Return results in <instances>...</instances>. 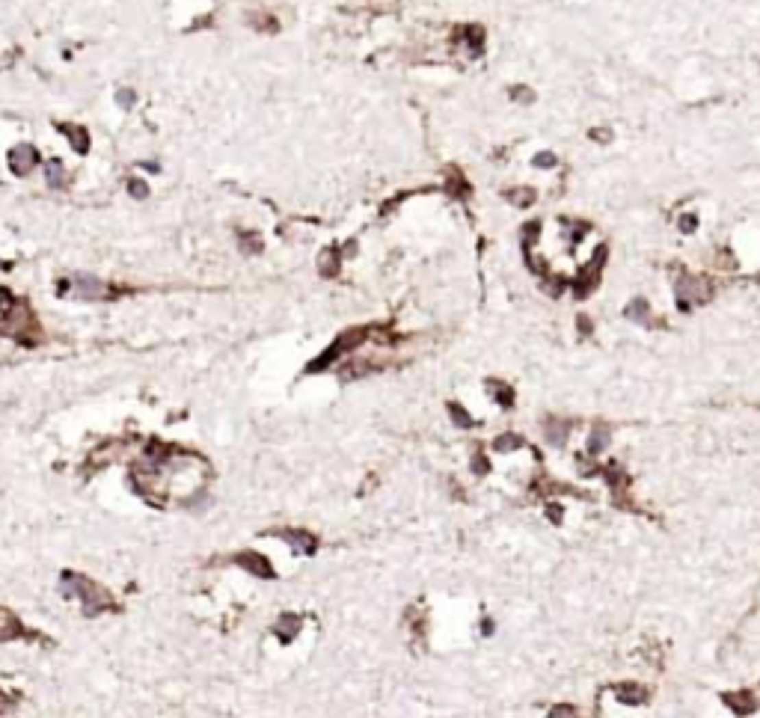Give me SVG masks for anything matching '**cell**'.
Wrapping results in <instances>:
<instances>
[{"label": "cell", "instance_id": "1", "mask_svg": "<svg viewBox=\"0 0 760 718\" xmlns=\"http://www.w3.org/2000/svg\"><path fill=\"white\" fill-rule=\"evenodd\" d=\"M62 594L80 599L86 615H95V612H101V608L113 606L110 594H107L101 585H95V582L86 579V576H75V573H66V576H62Z\"/></svg>", "mask_w": 760, "mask_h": 718}, {"label": "cell", "instance_id": "7", "mask_svg": "<svg viewBox=\"0 0 760 718\" xmlns=\"http://www.w3.org/2000/svg\"><path fill=\"white\" fill-rule=\"evenodd\" d=\"M24 626L18 623V617L9 608H0V641H12L15 635H21Z\"/></svg>", "mask_w": 760, "mask_h": 718}, {"label": "cell", "instance_id": "10", "mask_svg": "<svg viewBox=\"0 0 760 718\" xmlns=\"http://www.w3.org/2000/svg\"><path fill=\"white\" fill-rule=\"evenodd\" d=\"M128 193L134 196V199H146V196H149V184L140 182V178H131V182H128Z\"/></svg>", "mask_w": 760, "mask_h": 718}, {"label": "cell", "instance_id": "13", "mask_svg": "<svg viewBox=\"0 0 760 718\" xmlns=\"http://www.w3.org/2000/svg\"><path fill=\"white\" fill-rule=\"evenodd\" d=\"M116 101H119L122 107H134L137 95H134V89H119V92H116Z\"/></svg>", "mask_w": 760, "mask_h": 718}, {"label": "cell", "instance_id": "6", "mask_svg": "<svg viewBox=\"0 0 760 718\" xmlns=\"http://www.w3.org/2000/svg\"><path fill=\"white\" fill-rule=\"evenodd\" d=\"M247 24L253 27V30H265V33H276V30H280V21H276L271 12H265V9H249V12H247Z\"/></svg>", "mask_w": 760, "mask_h": 718}, {"label": "cell", "instance_id": "15", "mask_svg": "<svg viewBox=\"0 0 760 718\" xmlns=\"http://www.w3.org/2000/svg\"><path fill=\"white\" fill-rule=\"evenodd\" d=\"M645 312H648L645 303L639 300V303H633V309H627V315H633V318H645Z\"/></svg>", "mask_w": 760, "mask_h": 718}, {"label": "cell", "instance_id": "8", "mask_svg": "<svg viewBox=\"0 0 760 718\" xmlns=\"http://www.w3.org/2000/svg\"><path fill=\"white\" fill-rule=\"evenodd\" d=\"M238 561H241V564H249V570H253V573H262V576H271V570H267V561H265V558H258V555H253V552L238 555Z\"/></svg>", "mask_w": 760, "mask_h": 718}, {"label": "cell", "instance_id": "9", "mask_svg": "<svg viewBox=\"0 0 760 718\" xmlns=\"http://www.w3.org/2000/svg\"><path fill=\"white\" fill-rule=\"evenodd\" d=\"M297 626H300V621H297V617H282V621H280V623H276V632H280V635H282V639H285V641H289V639H291V635H294V632H297Z\"/></svg>", "mask_w": 760, "mask_h": 718}, {"label": "cell", "instance_id": "12", "mask_svg": "<svg viewBox=\"0 0 760 718\" xmlns=\"http://www.w3.org/2000/svg\"><path fill=\"white\" fill-rule=\"evenodd\" d=\"M728 704H734V706H737V713H752V706H755V704H752V697H748V695H743V697H734V695H731V697H728Z\"/></svg>", "mask_w": 760, "mask_h": 718}, {"label": "cell", "instance_id": "2", "mask_svg": "<svg viewBox=\"0 0 760 718\" xmlns=\"http://www.w3.org/2000/svg\"><path fill=\"white\" fill-rule=\"evenodd\" d=\"M62 294H69V297H75V300H104V297H110V288H107V282L95 280V276L80 273V276L66 280Z\"/></svg>", "mask_w": 760, "mask_h": 718}, {"label": "cell", "instance_id": "5", "mask_svg": "<svg viewBox=\"0 0 760 718\" xmlns=\"http://www.w3.org/2000/svg\"><path fill=\"white\" fill-rule=\"evenodd\" d=\"M57 128L69 137V143L75 146L77 155H86V151H89V131L86 128H80V125H66V122H60Z\"/></svg>", "mask_w": 760, "mask_h": 718}, {"label": "cell", "instance_id": "14", "mask_svg": "<svg viewBox=\"0 0 760 718\" xmlns=\"http://www.w3.org/2000/svg\"><path fill=\"white\" fill-rule=\"evenodd\" d=\"M452 416H454V419H458V421H461V425H463V428H469V416H467V412H463L461 407H454V404H452Z\"/></svg>", "mask_w": 760, "mask_h": 718}, {"label": "cell", "instance_id": "3", "mask_svg": "<svg viewBox=\"0 0 760 718\" xmlns=\"http://www.w3.org/2000/svg\"><path fill=\"white\" fill-rule=\"evenodd\" d=\"M9 169H12L15 175H27L30 169L39 164V151H36V146H30V143H18V146L9 149Z\"/></svg>", "mask_w": 760, "mask_h": 718}, {"label": "cell", "instance_id": "16", "mask_svg": "<svg viewBox=\"0 0 760 718\" xmlns=\"http://www.w3.org/2000/svg\"><path fill=\"white\" fill-rule=\"evenodd\" d=\"M9 710H12V701H9L6 695H0V715H3V713H9Z\"/></svg>", "mask_w": 760, "mask_h": 718}, {"label": "cell", "instance_id": "4", "mask_svg": "<svg viewBox=\"0 0 760 718\" xmlns=\"http://www.w3.org/2000/svg\"><path fill=\"white\" fill-rule=\"evenodd\" d=\"M45 182H48V187H53V190H66L71 175H69V169L62 166V160H57V158L48 160V166H45Z\"/></svg>", "mask_w": 760, "mask_h": 718}, {"label": "cell", "instance_id": "11", "mask_svg": "<svg viewBox=\"0 0 760 718\" xmlns=\"http://www.w3.org/2000/svg\"><path fill=\"white\" fill-rule=\"evenodd\" d=\"M621 701H627V704H641L645 701V692H641V689H621Z\"/></svg>", "mask_w": 760, "mask_h": 718}]
</instances>
